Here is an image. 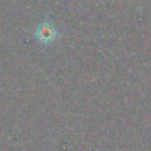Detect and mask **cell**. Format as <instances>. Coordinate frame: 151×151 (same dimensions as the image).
<instances>
[{
	"mask_svg": "<svg viewBox=\"0 0 151 151\" xmlns=\"http://www.w3.org/2000/svg\"><path fill=\"white\" fill-rule=\"evenodd\" d=\"M35 38L42 42V44H50L57 37H58V31L54 28V26L50 22H42L40 24L35 32H34Z\"/></svg>",
	"mask_w": 151,
	"mask_h": 151,
	"instance_id": "1",
	"label": "cell"
}]
</instances>
